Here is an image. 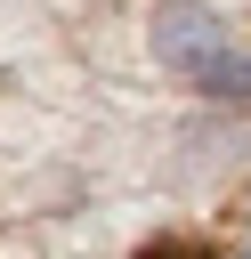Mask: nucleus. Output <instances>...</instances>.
Masks as SVG:
<instances>
[{
  "instance_id": "obj_1",
  "label": "nucleus",
  "mask_w": 251,
  "mask_h": 259,
  "mask_svg": "<svg viewBox=\"0 0 251 259\" xmlns=\"http://www.w3.org/2000/svg\"><path fill=\"white\" fill-rule=\"evenodd\" d=\"M162 57H170L178 73H202V65L219 57V32H211V16H194V8H170V16H162Z\"/></svg>"
},
{
  "instance_id": "obj_2",
  "label": "nucleus",
  "mask_w": 251,
  "mask_h": 259,
  "mask_svg": "<svg viewBox=\"0 0 251 259\" xmlns=\"http://www.w3.org/2000/svg\"><path fill=\"white\" fill-rule=\"evenodd\" d=\"M146 259H219V251H202V243H154Z\"/></svg>"
}]
</instances>
